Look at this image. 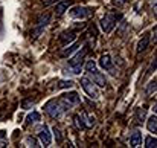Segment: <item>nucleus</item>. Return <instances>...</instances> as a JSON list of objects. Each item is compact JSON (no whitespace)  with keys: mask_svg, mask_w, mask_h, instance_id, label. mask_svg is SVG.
<instances>
[{"mask_svg":"<svg viewBox=\"0 0 157 148\" xmlns=\"http://www.w3.org/2000/svg\"><path fill=\"white\" fill-rule=\"evenodd\" d=\"M119 18H121V14L119 15L117 14H107L105 17L101 18V29L104 31L105 34H110L114 29V26H116Z\"/></svg>","mask_w":157,"mask_h":148,"instance_id":"1","label":"nucleus"},{"mask_svg":"<svg viewBox=\"0 0 157 148\" xmlns=\"http://www.w3.org/2000/svg\"><path fill=\"white\" fill-rule=\"evenodd\" d=\"M44 110H46V113H48L51 118H53V119L61 118V116H63V113H64V110H63V107H61L59 101H56V99L49 101V102L44 105Z\"/></svg>","mask_w":157,"mask_h":148,"instance_id":"2","label":"nucleus"},{"mask_svg":"<svg viewBox=\"0 0 157 148\" xmlns=\"http://www.w3.org/2000/svg\"><path fill=\"white\" fill-rule=\"evenodd\" d=\"M81 86H82L84 92H86V93H87L92 99H98L99 98V93H98V90H96V87H95V84H93V81H92V80H89L87 76L81 78Z\"/></svg>","mask_w":157,"mask_h":148,"instance_id":"3","label":"nucleus"},{"mask_svg":"<svg viewBox=\"0 0 157 148\" xmlns=\"http://www.w3.org/2000/svg\"><path fill=\"white\" fill-rule=\"evenodd\" d=\"M90 14H92V9L90 8H86V6H73L69 11V15L72 18H78V20H82V18L89 17Z\"/></svg>","mask_w":157,"mask_h":148,"instance_id":"4","label":"nucleus"},{"mask_svg":"<svg viewBox=\"0 0 157 148\" xmlns=\"http://www.w3.org/2000/svg\"><path fill=\"white\" fill-rule=\"evenodd\" d=\"M87 52H89V46H82V49L79 50L75 56H72L70 60H69V66H76V64H81V61L84 60V56L87 55Z\"/></svg>","mask_w":157,"mask_h":148,"instance_id":"5","label":"nucleus"},{"mask_svg":"<svg viewBox=\"0 0 157 148\" xmlns=\"http://www.w3.org/2000/svg\"><path fill=\"white\" fill-rule=\"evenodd\" d=\"M38 138H40V141H41V144L44 145V147H49L51 145V142H52V136H51V131H49V128L44 125L41 130H40V133H38Z\"/></svg>","mask_w":157,"mask_h":148,"instance_id":"6","label":"nucleus"},{"mask_svg":"<svg viewBox=\"0 0 157 148\" xmlns=\"http://www.w3.org/2000/svg\"><path fill=\"white\" fill-rule=\"evenodd\" d=\"M76 40V32L75 31H64L61 35H59V41L64 45V46H67L69 43H73Z\"/></svg>","mask_w":157,"mask_h":148,"instance_id":"7","label":"nucleus"},{"mask_svg":"<svg viewBox=\"0 0 157 148\" xmlns=\"http://www.w3.org/2000/svg\"><path fill=\"white\" fill-rule=\"evenodd\" d=\"M90 75H92V81H93V84H96V86H99V87H105L107 80H105V76L98 70V69H96L95 72H92Z\"/></svg>","mask_w":157,"mask_h":148,"instance_id":"8","label":"nucleus"},{"mask_svg":"<svg viewBox=\"0 0 157 148\" xmlns=\"http://www.w3.org/2000/svg\"><path fill=\"white\" fill-rule=\"evenodd\" d=\"M51 12H46V14H41L40 17H38V20H37V26H38V32L37 34H40L41 31H43V28H46L48 25H49V21H51Z\"/></svg>","mask_w":157,"mask_h":148,"instance_id":"9","label":"nucleus"},{"mask_svg":"<svg viewBox=\"0 0 157 148\" xmlns=\"http://www.w3.org/2000/svg\"><path fill=\"white\" fill-rule=\"evenodd\" d=\"M61 98L64 99L66 102H69L70 105H76V104H79V101H81V98H79V95L76 93V92H70V93H64Z\"/></svg>","mask_w":157,"mask_h":148,"instance_id":"10","label":"nucleus"},{"mask_svg":"<svg viewBox=\"0 0 157 148\" xmlns=\"http://www.w3.org/2000/svg\"><path fill=\"white\" fill-rule=\"evenodd\" d=\"M99 64H101V67L105 69V70H111V69H113V61H111V56H110L108 53L101 55V58H99Z\"/></svg>","mask_w":157,"mask_h":148,"instance_id":"11","label":"nucleus"},{"mask_svg":"<svg viewBox=\"0 0 157 148\" xmlns=\"http://www.w3.org/2000/svg\"><path fill=\"white\" fill-rule=\"evenodd\" d=\"M75 122H76V125H78L81 130L89 128V125H87V115H86V113L76 115V116H75Z\"/></svg>","mask_w":157,"mask_h":148,"instance_id":"12","label":"nucleus"},{"mask_svg":"<svg viewBox=\"0 0 157 148\" xmlns=\"http://www.w3.org/2000/svg\"><path fill=\"white\" fill-rule=\"evenodd\" d=\"M72 5V2L69 0H64V2H59V3H56V6H55V12H56V15H61V14H64L67 9H69V6Z\"/></svg>","mask_w":157,"mask_h":148,"instance_id":"13","label":"nucleus"},{"mask_svg":"<svg viewBox=\"0 0 157 148\" xmlns=\"http://www.w3.org/2000/svg\"><path fill=\"white\" fill-rule=\"evenodd\" d=\"M79 48H81V41L72 43V45H69V48H66V49L61 52V56H69V55H72L73 52H76Z\"/></svg>","mask_w":157,"mask_h":148,"instance_id":"14","label":"nucleus"},{"mask_svg":"<svg viewBox=\"0 0 157 148\" xmlns=\"http://www.w3.org/2000/svg\"><path fill=\"white\" fill-rule=\"evenodd\" d=\"M142 144V133L140 131H134L130 136V145L131 147H139Z\"/></svg>","mask_w":157,"mask_h":148,"instance_id":"15","label":"nucleus"},{"mask_svg":"<svg viewBox=\"0 0 157 148\" xmlns=\"http://www.w3.org/2000/svg\"><path fill=\"white\" fill-rule=\"evenodd\" d=\"M148 45H150V35L147 34V35H144V38L137 43V52H142V50H145L148 48Z\"/></svg>","mask_w":157,"mask_h":148,"instance_id":"16","label":"nucleus"},{"mask_svg":"<svg viewBox=\"0 0 157 148\" xmlns=\"http://www.w3.org/2000/svg\"><path fill=\"white\" fill-rule=\"evenodd\" d=\"M148 130L151 131V133H156L157 131V116L156 115H153V116H150V119H148Z\"/></svg>","mask_w":157,"mask_h":148,"instance_id":"17","label":"nucleus"},{"mask_svg":"<svg viewBox=\"0 0 157 148\" xmlns=\"http://www.w3.org/2000/svg\"><path fill=\"white\" fill-rule=\"evenodd\" d=\"M26 119H28V124H35V122H38V121L41 119V116H40L38 111H32V113L28 115Z\"/></svg>","mask_w":157,"mask_h":148,"instance_id":"18","label":"nucleus"},{"mask_svg":"<svg viewBox=\"0 0 157 148\" xmlns=\"http://www.w3.org/2000/svg\"><path fill=\"white\" fill-rule=\"evenodd\" d=\"M73 84H75V83H73L72 80H61L56 87H58V89H72Z\"/></svg>","mask_w":157,"mask_h":148,"instance_id":"19","label":"nucleus"},{"mask_svg":"<svg viewBox=\"0 0 157 148\" xmlns=\"http://www.w3.org/2000/svg\"><path fill=\"white\" fill-rule=\"evenodd\" d=\"M96 70V63L95 61H92V60H89L87 63H86V72L90 75L92 72H95Z\"/></svg>","mask_w":157,"mask_h":148,"instance_id":"20","label":"nucleus"},{"mask_svg":"<svg viewBox=\"0 0 157 148\" xmlns=\"http://www.w3.org/2000/svg\"><path fill=\"white\" fill-rule=\"evenodd\" d=\"M156 138H153V136H148L147 139H145V147L147 148H156Z\"/></svg>","mask_w":157,"mask_h":148,"instance_id":"21","label":"nucleus"},{"mask_svg":"<svg viewBox=\"0 0 157 148\" xmlns=\"http://www.w3.org/2000/svg\"><path fill=\"white\" fill-rule=\"evenodd\" d=\"M26 144H28V147H34V148L40 147L38 141H37L35 138H32V136H28V138H26Z\"/></svg>","mask_w":157,"mask_h":148,"instance_id":"22","label":"nucleus"},{"mask_svg":"<svg viewBox=\"0 0 157 148\" xmlns=\"http://www.w3.org/2000/svg\"><path fill=\"white\" fill-rule=\"evenodd\" d=\"M53 136H55L56 144H61V142H63V134H61V131H59L56 127H53Z\"/></svg>","mask_w":157,"mask_h":148,"instance_id":"23","label":"nucleus"},{"mask_svg":"<svg viewBox=\"0 0 157 148\" xmlns=\"http://www.w3.org/2000/svg\"><path fill=\"white\" fill-rule=\"evenodd\" d=\"M144 118H145V108H139L137 113H136V119H137V122L140 124V122L144 121Z\"/></svg>","mask_w":157,"mask_h":148,"instance_id":"24","label":"nucleus"},{"mask_svg":"<svg viewBox=\"0 0 157 148\" xmlns=\"http://www.w3.org/2000/svg\"><path fill=\"white\" fill-rule=\"evenodd\" d=\"M154 92H156V81H151V83L148 84V87H147V93L151 95V93H154Z\"/></svg>","mask_w":157,"mask_h":148,"instance_id":"25","label":"nucleus"},{"mask_svg":"<svg viewBox=\"0 0 157 148\" xmlns=\"http://www.w3.org/2000/svg\"><path fill=\"white\" fill-rule=\"evenodd\" d=\"M34 102H35V101H32V99H28V101H25V102L21 104V107H23V108H29L31 105H34Z\"/></svg>","mask_w":157,"mask_h":148,"instance_id":"26","label":"nucleus"},{"mask_svg":"<svg viewBox=\"0 0 157 148\" xmlns=\"http://www.w3.org/2000/svg\"><path fill=\"white\" fill-rule=\"evenodd\" d=\"M127 0H113V5L114 6H121V5H124Z\"/></svg>","mask_w":157,"mask_h":148,"instance_id":"27","label":"nucleus"},{"mask_svg":"<svg viewBox=\"0 0 157 148\" xmlns=\"http://www.w3.org/2000/svg\"><path fill=\"white\" fill-rule=\"evenodd\" d=\"M2 147H8V142H6L5 139H0V148Z\"/></svg>","mask_w":157,"mask_h":148,"instance_id":"28","label":"nucleus"}]
</instances>
